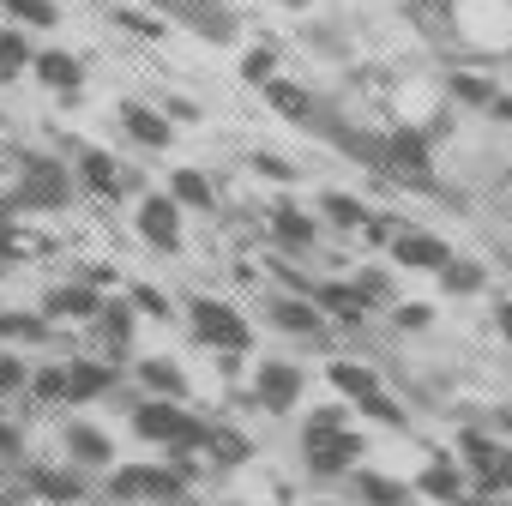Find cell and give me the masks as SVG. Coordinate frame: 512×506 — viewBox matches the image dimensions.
<instances>
[{"instance_id":"6da1fadb","label":"cell","mask_w":512,"mask_h":506,"mask_svg":"<svg viewBox=\"0 0 512 506\" xmlns=\"http://www.w3.org/2000/svg\"><path fill=\"white\" fill-rule=\"evenodd\" d=\"M187 326H193V338H199L205 350H217V356H241V350L253 344V326H247L229 302H211V296H193V302H187Z\"/></svg>"},{"instance_id":"7a4b0ae2","label":"cell","mask_w":512,"mask_h":506,"mask_svg":"<svg viewBox=\"0 0 512 506\" xmlns=\"http://www.w3.org/2000/svg\"><path fill=\"white\" fill-rule=\"evenodd\" d=\"M302 386H308V374L296 362H260V368L247 374V398L260 404L266 416H290L302 404Z\"/></svg>"},{"instance_id":"3957f363","label":"cell","mask_w":512,"mask_h":506,"mask_svg":"<svg viewBox=\"0 0 512 506\" xmlns=\"http://www.w3.org/2000/svg\"><path fill=\"white\" fill-rule=\"evenodd\" d=\"M187 482L175 476V464L163 470V464H121V470H109V500H175Z\"/></svg>"},{"instance_id":"277c9868","label":"cell","mask_w":512,"mask_h":506,"mask_svg":"<svg viewBox=\"0 0 512 506\" xmlns=\"http://www.w3.org/2000/svg\"><path fill=\"white\" fill-rule=\"evenodd\" d=\"M127 422H133V434H139V440H151V446H163V452H175V446H181V434L193 428V416H187L175 398H139Z\"/></svg>"},{"instance_id":"5b68a950","label":"cell","mask_w":512,"mask_h":506,"mask_svg":"<svg viewBox=\"0 0 512 506\" xmlns=\"http://www.w3.org/2000/svg\"><path fill=\"white\" fill-rule=\"evenodd\" d=\"M133 229H139V241L145 247H163V253H181V205L169 199V193H145L139 199V211H133Z\"/></svg>"},{"instance_id":"8992f818","label":"cell","mask_w":512,"mask_h":506,"mask_svg":"<svg viewBox=\"0 0 512 506\" xmlns=\"http://www.w3.org/2000/svg\"><path fill=\"white\" fill-rule=\"evenodd\" d=\"M302 464H308V476H320V482H332V476H356V464H362V434L344 428L338 440L302 446Z\"/></svg>"},{"instance_id":"52a82bcc","label":"cell","mask_w":512,"mask_h":506,"mask_svg":"<svg viewBox=\"0 0 512 506\" xmlns=\"http://www.w3.org/2000/svg\"><path fill=\"white\" fill-rule=\"evenodd\" d=\"M73 181H79L85 193H97V199H121L133 175H127V169H121V163H115L109 151H97V145H85V151L73 157Z\"/></svg>"},{"instance_id":"ba28073f","label":"cell","mask_w":512,"mask_h":506,"mask_svg":"<svg viewBox=\"0 0 512 506\" xmlns=\"http://www.w3.org/2000/svg\"><path fill=\"white\" fill-rule=\"evenodd\" d=\"M103 308H109V296L103 290H91V284H55L49 296H43V314H49V326H61V320H103Z\"/></svg>"},{"instance_id":"9c48e42d","label":"cell","mask_w":512,"mask_h":506,"mask_svg":"<svg viewBox=\"0 0 512 506\" xmlns=\"http://www.w3.org/2000/svg\"><path fill=\"white\" fill-rule=\"evenodd\" d=\"M392 260H398L404 272H446V266H452V247H446L434 229H416V223H410V229L392 241Z\"/></svg>"},{"instance_id":"30bf717a","label":"cell","mask_w":512,"mask_h":506,"mask_svg":"<svg viewBox=\"0 0 512 506\" xmlns=\"http://www.w3.org/2000/svg\"><path fill=\"white\" fill-rule=\"evenodd\" d=\"M380 157L398 169V175H410V187H428V133L422 127H398V133H386V145H380Z\"/></svg>"},{"instance_id":"8fae6325","label":"cell","mask_w":512,"mask_h":506,"mask_svg":"<svg viewBox=\"0 0 512 506\" xmlns=\"http://www.w3.org/2000/svg\"><path fill=\"white\" fill-rule=\"evenodd\" d=\"M266 314H272V326L290 332V338H326V326H332L326 308H320L314 296H272Z\"/></svg>"},{"instance_id":"7c38bea8","label":"cell","mask_w":512,"mask_h":506,"mask_svg":"<svg viewBox=\"0 0 512 506\" xmlns=\"http://www.w3.org/2000/svg\"><path fill=\"white\" fill-rule=\"evenodd\" d=\"M115 362L109 356H73L67 362V404H97V398H109L115 392Z\"/></svg>"},{"instance_id":"4fadbf2b","label":"cell","mask_w":512,"mask_h":506,"mask_svg":"<svg viewBox=\"0 0 512 506\" xmlns=\"http://www.w3.org/2000/svg\"><path fill=\"white\" fill-rule=\"evenodd\" d=\"M19 494H25V500L37 494V500H49V506H73V500H85V476H79L73 464H67V470H61V464H31Z\"/></svg>"},{"instance_id":"5bb4252c","label":"cell","mask_w":512,"mask_h":506,"mask_svg":"<svg viewBox=\"0 0 512 506\" xmlns=\"http://www.w3.org/2000/svg\"><path fill=\"white\" fill-rule=\"evenodd\" d=\"M320 211H302V205H278L272 211V241L284 247V253H314L320 247Z\"/></svg>"},{"instance_id":"9a60e30c","label":"cell","mask_w":512,"mask_h":506,"mask_svg":"<svg viewBox=\"0 0 512 506\" xmlns=\"http://www.w3.org/2000/svg\"><path fill=\"white\" fill-rule=\"evenodd\" d=\"M314 302H320L326 320L344 326V332H356V326L368 320V302H362V290H356L350 278H320V284H314Z\"/></svg>"},{"instance_id":"2e32d148","label":"cell","mask_w":512,"mask_h":506,"mask_svg":"<svg viewBox=\"0 0 512 506\" xmlns=\"http://www.w3.org/2000/svg\"><path fill=\"white\" fill-rule=\"evenodd\" d=\"M133 332H139V308H133L127 296H115V302L103 308V320H97V350H103L109 362H121L127 344H133Z\"/></svg>"},{"instance_id":"e0dca14e","label":"cell","mask_w":512,"mask_h":506,"mask_svg":"<svg viewBox=\"0 0 512 506\" xmlns=\"http://www.w3.org/2000/svg\"><path fill=\"white\" fill-rule=\"evenodd\" d=\"M61 446H67V464H73V470H103V464L115 458L109 434H97L91 422H61Z\"/></svg>"},{"instance_id":"ac0fdd59","label":"cell","mask_w":512,"mask_h":506,"mask_svg":"<svg viewBox=\"0 0 512 506\" xmlns=\"http://www.w3.org/2000/svg\"><path fill=\"white\" fill-rule=\"evenodd\" d=\"M121 127H127L139 145H151V151H163V145L175 139V121H169L163 109H145V103H121Z\"/></svg>"},{"instance_id":"d6986e66","label":"cell","mask_w":512,"mask_h":506,"mask_svg":"<svg viewBox=\"0 0 512 506\" xmlns=\"http://www.w3.org/2000/svg\"><path fill=\"white\" fill-rule=\"evenodd\" d=\"M314 211H320V223H326V229H338V235H362V229L374 223V211H368L356 193H326Z\"/></svg>"},{"instance_id":"ffe728a7","label":"cell","mask_w":512,"mask_h":506,"mask_svg":"<svg viewBox=\"0 0 512 506\" xmlns=\"http://www.w3.org/2000/svg\"><path fill=\"white\" fill-rule=\"evenodd\" d=\"M133 380L145 386V398H175V404H181V392H187V374H181V362H169V356H145V362L133 368Z\"/></svg>"},{"instance_id":"44dd1931","label":"cell","mask_w":512,"mask_h":506,"mask_svg":"<svg viewBox=\"0 0 512 506\" xmlns=\"http://www.w3.org/2000/svg\"><path fill=\"white\" fill-rule=\"evenodd\" d=\"M464 476H470V470H464L458 458H434V464H428V470L416 476V488H422L428 500H446V506H464Z\"/></svg>"},{"instance_id":"7402d4cb","label":"cell","mask_w":512,"mask_h":506,"mask_svg":"<svg viewBox=\"0 0 512 506\" xmlns=\"http://www.w3.org/2000/svg\"><path fill=\"white\" fill-rule=\"evenodd\" d=\"M326 380H332L344 398H356V404H368L374 392H386V386H380V374H374L368 362H356V356H338V362L326 368Z\"/></svg>"},{"instance_id":"603a6c76","label":"cell","mask_w":512,"mask_h":506,"mask_svg":"<svg viewBox=\"0 0 512 506\" xmlns=\"http://www.w3.org/2000/svg\"><path fill=\"white\" fill-rule=\"evenodd\" d=\"M49 338H55V326H49L43 308H7L0 314V344H49Z\"/></svg>"},{"instance_id":"cb8c5ba5","label":"cell","mask_w":512,"mask_h":506,"mask_svg":"<svg viewBox=\"0 0 512 506\" xmlns=\"http://www.w3.org/2000/svg\"><path fill=\"white\" fill-rule=\"evenodd\" d=\"M67 193H73V175H67V169L31 163V175H25V205H67Z\"/></svg>"},{"instance_id":"d4e9b609","label":"cell","mask_w":512,"mask_h":506,"mask_svg":"<svg viewBox=\"0 0 512 506\" xmlns=\"http://www.w3.org/2000/svg\"><path fill=\"white\" fill-rule=\"evenodd\" d=\"M169 199H175L181 211H211V205H217V181H211L205 169H175V175H169Z\"/></svg>"},{"instance_id":"484cf974","label":"cell","mask_w":512,"mask_h":506,"mask_svg":"<svg viewBox=\"0 0 512 506\" xmlns=\"http://www.w3.org/2000/svg\"><path fill=\"white\" fill-rule=\"evenodd\" d=\"M37 79H43L49 91H67V97H73V91L85 85V67H79L67 49H43V55H37Z\"/></svg>"},{"instance_id":"4316f807","label":"cell","mask_w":512,"mask_h":506,"mask_svg":"<svg viewBox=\"0 0 512 506\" xmlns=\"http://www.w3.org/2000/svg\"><path fill=\"white\" fill-rule=\"evenodd\" d=\"M247 434H235L229 422H211V440H205V458H211V470H241L247 464Z\"/></svg>"},{"instance_id":"83f0119b","label":"cell","mask_w":512,"mask_h":506,"mask_svg":"<svg viewBox=\"0 0 512 506\" xmlns=\"http://www.w3.org/2000/svg\"><path fill=\"white\" fill-rule=\"evenodd\" d=\"M356 500H362V506H410L404 482L386 476V470H356Z\"/></svg>"},{"instance_id":"f1b7e54d","label":"cell","mask_w":512,"mask_h":506,"mask_svg":"<svg viewBox=\"0 0 512 506\" xmlns=\"http://www.w3.org/2000/svg\"><path fill=\"white\" fill-rule=\"evenodd\" d=\"M266 103H272L284 121H308V115H314L308 85H290V79H272V85H266Z\"/></svg>"},{"instance_id":"f546056e","label":"cell","mask_w":512,"mask_h":506,"mask_svg":"<svg viewBox=\"0 0 512 506\" xmlns=\"http://www.w3.org/2000/svg\"><path fill=\"white\" fill-rule=\"evenodd\" d=\"M31 362L19 356V350H7V356H0V404H7V398H31Z\"/></svg>"},{"instance_id":"4dcf8cb0","label":"cell","mask_w":512,"mask_h":506,"mask_svg":"<svg viewBox=\"0 0 512 506\" xmlns=\"http://www.w3.org/2000/svg\"><path fill=\"white\" fill-rule=\"evenodd\" d=\"M446 91H452L458 103H470V109H494V103H500V91H494L482 73H452V85H446Z\"/></svg>"},{"instance_id":"1f68e13d","label":"cell","mask_w":512,"mask_h":506,"mask_svg":"<svg viewBox=\"0 0 512 506\" xmlns=\"http://www.w3.org/2000/svg\"><path fill=\"white\" fill-rule=\"evenodd\" d=\"M482 284H488V272H482L476 260H452V266L440 272V290H446V296H476Z\"/></svg>"},{"instance_id":"d6a6232c","label":"cell","mask_w":512,"mask_h":506,"mask_svg":"<svg viewBox=\"0 0 512 506\" xmlns=\"http://www.w3.org/2000/svg\"><path fill=\"white\" fill-rule=\"evenodd\" d=\"M25 67H37V55H31V43H25L19 31H0V79H19Z\"/></svg>"},{"instance_id":"836d02e7","label":"cell","mask_w":512,"mask_h":506,"mask_svg":"<svg viewBox=\"0 0 512 506\" xmlns=\"http://www.w3.org/2000/svg\"><path fill=\"white\" fill-rule=\"evenodd\" d=\"M31 398L37 404H67V362H49L31 374Z\"/></svg>"},{"instance_id":"e575fe53","label":"cell","mask_w":512,"mask_h":506,"mask_svg":"<svg viewBox=\"0 0 512 506\" xmlns=\"http://www.w3.org/2000/svg\"><path fill=\"white\" fill-rule=\"evenodd\" d=\"M338 434H344V410H308L302 446H320V440H338Z\"/></svg>"},{"instance_id":"d590c367","label":"cell","mask_w":512,"mask_h":506,"mask_svg":"<svg viewBox=\"0 0 512 506\" xmlns=\"http://www.w3.org/2000/svg\"><path fill=\"white\" fill-rule=\"evenodd\" d=\"M350 284L362 290V302H368V308L392 302V284H386V272H380V266H362V272H350ZM392 308H398V302H392Z\"/></svg>"},{"instance_id":"8d00e7d4","label":"cell","mask_w":512,"mask_h":506,"mask_svg":"<svg viewBox=\"0 0 512 506\" xmlns=\"http://www.w3.org/2000/svg\"><path fill=\"white\" fill-rule=\"evenodd\" d=\"M127 302H133L145 320H163V326H169V314H175V302H169L163 290H151V284H133V290H127Z\"/></svg>"},{"instance_id":"74e56055","label":"cell","mask_w":512,"mask_h":506,"mask_svg":"<svg viewBox=\"0 0 512 506\" xmlns=\"http://www.w3.org/2000/svg\"><path fill=\"white\" fill-rule=\"evenodd\" d=\"M0 7H7L19 25H31V31H49V25H55V7H49V0H0Z\"/></svg>"},{"instance_id":"f35d334b","label":"cell","mask_w":512,"mask_h":506,"mask_svg":"<svg viewBox=\"0 0 512 506\" xmlns=\"http://www.w3.org/2000/svg\"><path fill=\"white\" fill-rule=\"evenodd\" d=\"M241 79H247V85H260V91H266V85L278 79V55H272V49H253V55L241 61Z\"/></svg>"},{"instance_id":"ab89813d","label":"cell","mask_w":512,"mask_h":506,"mask_svg":"<svg viewBox=\"0 0 512 506\" xmlns=\"http://www.w3.org/2000/svg\"><path fill=\"white\" fill-rule=\"evenodd\" d=\"M115 25L133 31L139 43H163V19H145V13H133V7H115Z\"/></svg>"},{"instance_id":"60d3db41","label":"cell","mask_w":512,"mask_h":506,"mask_svg":"<svg viewBox=\"0 0 512 506\" xmlns=\"http://www.w3.org/2000/svg\"><path fill=\"white\" fill-rule=\"evenodd\" d=\"M356 410H362L368 422H380V428H404V422H410V416H404V404H392L386 392H374V398H368V404H356Z\"/></svg>"},{"instance_id":"b9f144b4","label":"cell","mask_w":512,"mask_h":506,"mask_svg":"<svg viewBox=\"0 0 512 506\" xmlns=\"http://www.w3.org/2000/svg\"><path fill=\"white\" fill-rule=\"evenodd\" d=\"M392 326H398V332H428V326H434V308H428V302H398V308H392Z\"/></svg>"},{"instance_id":"7bdbcfd3","label":"cell","mask_w":512,"mask_h":506,"mask_svg":"<svg viewBox=\"0 0 512 506\" xmlns=\"http://www.w3.org/2000/svg\"><path fill=\"white\" fill-rule=\"evenodd\" d=\"M253 175H272V181H296V169H290L284 157H272V151H253Z\"/></svg>"},{"instance_id":"ee69618b","label":"cell","mask_w":512,"mask_h":506,"mask_svg":"<svg viewBox=\"0 0 512 506\" xmlns=\"http://www.w3.org/2000/svg\"><path fill=\"white\" fill-rule=\"evenodd\" d=\"M79 284H91V290H115V284H121V266H103V260H97V266L79 272Z\"/></svg>"},{"instance_id":"f6af8a7d","label":"cell","mask_w":512,"mask_h":506,"mask_svg":"<svg viewBox=\"0 0 512 506\" xmlns=\"http://www.w3.org/2000/svg\"><path fill=\"white\" fill-rule=\"evenodd\" d=\"M0 452H19V428L7 416H0Z\"/></svg>"},{"instance_id":"bcb514c9","label":"cell","mask_w":512,"mask_h":506,"mask_svg":"<svg viewBox=\"0 0 512 506\" xmlns=\"http://www.w3.org/2000/svg\"><path fill=\"white\" fill-rule=\"evenodd\" d=\"M494 326H500V338L512 344V302H500V308H494Z\"/></svg>"},{"instance_id":"7dc6e473","label":"cell","mask_w":512,"mask_h":506,"mask_svg":"<svg viewBox=\"0 0 512 506\" xmlns=\"http://www.w3.org/2000/svg\"><path fill=\"white\" fill-rule=\"evenodd\" d=\"M0 278H7V247H0Z\"/></svg>"},{"instance_id":"c3c4849f","label":"cell","mask_w":512,"mask_h":506,"mask_svg":"<svg viewBox=\"0 0 512 506\" xmlns=\"http://www.w3.org/2000/svg\"><path fill=\"white\" fill-rule=\"evenodd\" d=\"M314 506H338V500H314Z\"/></svg>"}]
</instances>
